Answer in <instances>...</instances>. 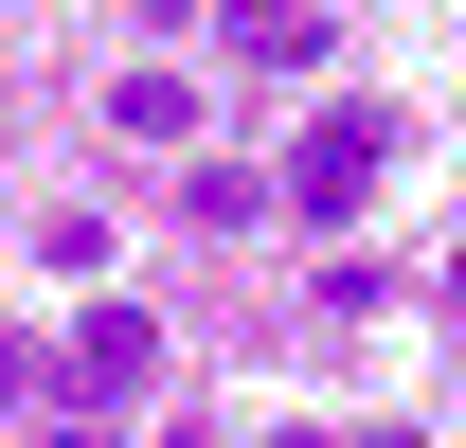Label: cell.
Segmentation results:
<instances>
[{
	"mask_svg": "<svg viewBox=\"0 0 466 448\" xmlns=\"http://www.w3.org/2000/svg\"><path fill=\"white\" fill-rule=\"evenodd\" d=\"M377 162H395V108H323V126L288 144V198H305V216H359Z\"/></svg>",
	"mask_w": 466,
	"mask_h": 448,
	"instance_id": "1",
	"label": "cell"
},
{
	"mask_svg": "<svg viewBox=\"0 0 466 448\" xmlns=\"http://www.w3.org/2000/svg\"><path fill=\"white\" fill-rule=\"evenodd\" d=\"M449 287H466V270H449Z\"/></svg>",
	"mask_w": 466,
	"mask_h": 448,
	"instance_id": "7",
	"label": "cell"
},
{
	"mask_svg": "<svg viewBox=\"0 0 466 448\" xmlns=\"http://www.w3.org/2000/svg\"><path fill=\"white\" fill-rule=\"evenodd\" d=\"M251 18H269V0H233V36H251Z\"/></svg>",
	"mask_w": 466,
	"mask_h": 448,
	"instance_id": "6",
	"label": "cell"
},
{
	"mask_svg": "<svg viewBox=\"0 0 466 448\" xmlns=\"http://www.w3.org/2000/svg\"><path fill=\"white\" fill-rule=\"evenodd\" d=\"M179 216H198V233H251V216H269V179H251V162H198V179H179Z\"/></svg>",
	"mask_w": 466,
	"mask_h": 448,
	"instance_id": "4",
	"label": "cell"
},
{
	"mask_svg": "<svg viewBox=\"0 0 466 448\" xmlns=\"http://www.w3.org/2000/svg\"><path fill=\"white\" fill-rule=\"evenodd\" d=\"M36 448H108V412H55V431H36Z\"/></svg>",
	"mask_w": 466,
	"mask_h": 448,
	"instance_id": "5",
	"label": "cell"
},
{
	"mask_svg": "<svg viewBox=\"0 0 466 448\" xmlns=\"http://www.w3.org/2000/svg\"><path fill=\"white\" fill-rule=\"evenodd\" d=\"M108 126H126V144H198V72H162V55L108 72Z\"/></svg>",
	"mask_w": 466,
	"mask_h": 448,
	"instance_id": "3",
	"label": "cell"
},
{
	"mask_svg": "<svg viewBox=\"0 0 466 448\" xmlns=\"http://www.w3.org/2000/svg\"><path fill=\"white\" fill-rule=\"evenodd\" d=\"M162 377V323H144V305H90V323H72V394H144Z\"/></svg>",
	"mask_w": 466,
	"mask_h": 448,
	"instance_id": "2",
	"label": "cell"
}]
</instances>
